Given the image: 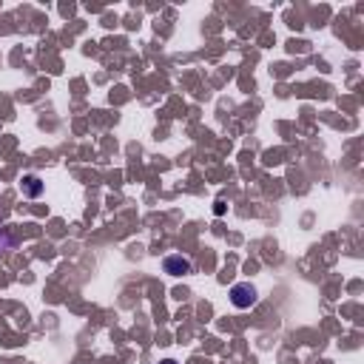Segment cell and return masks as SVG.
<instances>
[{
	"instance_id": "cell-2",
	"label": "cell",
	"mask_w": 364,
	"mask_h": 364,
	"mask_svg": "<svg viewBox=\"0 0 364 364\" xmlns=\"http://www.w3.org/2000/svg\"><path fill=\"white\" fill-rule=\"evenodd\" d=\"M162 268L171 276H185V273H191V262L185 259V256H168V259L162 262Z\"/></svg>"
},
{
	"instance_id": "cell-1",
	"label": "cell",
	"mask_w": 364,
	"mask_h": 364,
	"mask_svg": "<svg viewBox=\"0 0 364 364\" xmlns=\"http://www.w3.org/2000/svg\"><path fill=\"white\" fill-rule=\"evenodd\" d=\"M230 302H233V307H239V310L253 307L256 305V290H253V284H248V282L233 284V287H230Z\"/></svg>"
},
{
	"instance_id": "cell-4",
	"label": "cell",
	"mask_w": 364,
	"mask_h": 364,
	"mask_svg": "<svg viewBox=\"0 0 364 364\" xmlns=\"http://www.w3.org/2000/svg\"><path fill=\"white\" fill-rule=\"evenodd\" d=\"M159 364H177V362H174V359H165V362H159Z\"/></svg>"
},
{
	"instance_id": "cell-3",
	"label": "cell",
	"mask_w": 364,
	"mask_h": 364,
	"mask_svg": "<svg viewBox=\"0 0 364 364\" xmlns=\"http://www.w3.org/2000/svg\"><path fill=\"white\" fill-rule=\"evenodd\" d=\"M23 188H26L29 196H40V191H43V185H40L37 177H26V180H23Z\"/></svg>"
}]
</instances>
